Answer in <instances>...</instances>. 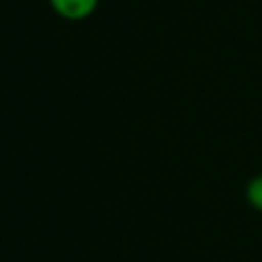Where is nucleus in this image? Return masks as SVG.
Instances as JSON below:
<instances>
[{
	"mask_svg": "<svg viewBox=\"0 0 262 262\" xmlns=\"http://www.w3.org/2000/svg\"><path fill=\"white\" fill-rule=\"evenodd\" d=\"M53 12L64 21H85L99 7V0H49Z\"/></svg>",
	"mask_w": 262,
	"mask_h": 262,
	"instance_id": "f257e3e1",
	"label": "nucleus"
},
{
	"mask_svg": "<svg viewBox=\"0 0 262 262\" xmlns=\"http://www.w3.org/2000/svg\"><path fill=\"white\" fill-rule=\"evenodd\" d=\"M246 200L255 212H262V175H255L246 184Z\"/></svg>",
	"mask_w": 262,
	"mask_h": 262,
	"instance_id": "f03ea898",
	"label": "nucleus"
}]
</instances>
